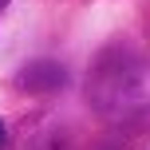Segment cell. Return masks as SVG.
Here are the masks:
<instances>
[{
    "instance_id": "6da1fadb",
    "label": "cell",
    "mask_w": 150,
    "mask_h": 150,
    "mask_svg": "<svg viewBox=\"0 0 150 150\" xmlns=\"http://www.w3.org/2000/svg\"><path fill=\"white\" fill-rule=\"evenodd\" d=\"M87 103L99 115H127L150 103V59L130 44L99 52L87 75Z\"/></svg>"
},
{
    "instance_id": "7a4b0ae2",
    "label": "cell",
    "mask_w": 150,
    "mask_h": 150,
    "mask_svg": "<svg viewBox=\"0 0 150 150\" xmlns=\"http://www.w3.org/2000/svg\"><path fill=\"white\" fill-rule=\"evenodd\" d=\"M16 87L28 95H52V91L67 87V67L59 59H32L28 67L16 75Z\"/></svg>"
},
{
    "instance_id": "3957f363",
    "label": "cell",
    "mask_w": 150,
    "mask_h": 150,
    "mask_svg": "<svg viewBox=\"0 0 150 150\" xmlns=\"http://www.w3.org/2000/svg\"><path fill=\"white\" fill-rule=\"evenodd\" d=\"M4 142H8V130H4V119H0V150H4Z\"/></svg>"
},
{
    "instance_id": "277c9868",
    "label": "cell",
    "mask_w": 150,
    "mask_h": 150,
    "mask_svg": "<svg viewBox=\"0 0 150 150\" xmlns=\"http://www.w3.org/2000/svg\"><path fill=\"white\" fill-rule=\"evenodd\" d=\"M146 32H150V12H146Z\"/></svg>"
},
{
    "instance_id": "5b68a950",
    "label": "cell",
    "mask_w": 150,
    "mask_h": 150,
    "mask_svg": "<svg viewBox=\"0 0 150 150\" xmlns=\"http://www.w3.org/2000/svg\"><path fill=\"white\" fill-rule=\"evenodd\" d=\"M4 4H8V0H0V8H4Z\"/></svg>"
}]
</instances>
